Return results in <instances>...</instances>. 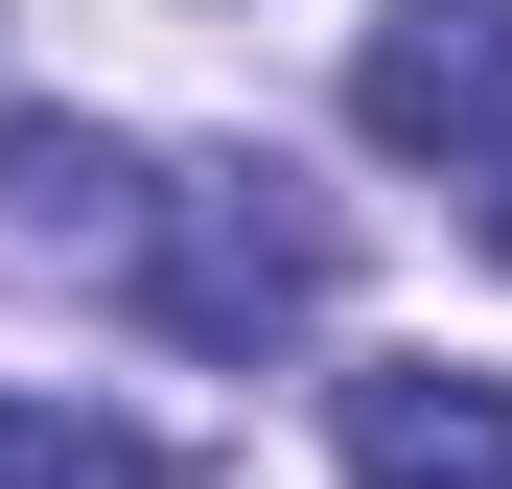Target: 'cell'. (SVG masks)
<instances>
[{
  "label": "cell",
  "mask_w": 512,
  "mask_h": 489,
  "mask_svg": "<svg viewBox=\"0 0 512 489\" xmlns=\"http://www.w3.org/2000/svg\"><path fill=\"white\" fill-rule=\"evenodd\" d=\"M326 257H350V233H326L303 163H163L140 233H117L140 326H163V350H233V373L280 350V326H326Z\"/></svg>",
  "instance_id": "6da1fadb"
},
{
  "label": "cell",
  "mask_w": 512,
  "mask_h": 489,
  "mask_svg": "<svg viewBox=\"0 0 512 489\" xmlns=\"http://www.w3.org/2000/svg\"><path fill=\"white\" fill-rule=\"evenodd\" d=\"M350 117L396 163H443V187H512V0H396L350 47Z\"/></svg>",
  "instance_id": "7a4b0ae2"
},
{
  "label": "cell",
  "mask_w": 512,
  "mask_h": 489,
  "mask_svg": "<svg viewBox=\"0 0 512 489\" xmlns=\"http://www.w3.org/2000/svg\"><path fill=\"white\" fill-rule=\"evenodd\" d=\"M326 466L350 489H512V373H443V350L326 373Z\"/></svg>",
  "instance_id": "3957f363"
},
{
  "label": "cell",
  "mask_w": 512,
  "mask_h": 489,
  "mask_svg": "<svg viewBox=\"0 0 512 489\" xmlns=\"http://www.w3.org/2000/svg\"><path fill=\"white\" fill-rule=\"evenodd\" d=\"M140 187H163L140 140H94V117H24V94H0V210H24V233H94V257H117V233H140Z\"/></svg>",
  "instance_id": "277c9868"
},
{
  "label": "cell",
  "mask_w": 512,
  "mask_h": 489,
  "mask_svg": "<svg viewBox=\"0 0 512 489\" xmlns=\"http://www.w3.org/2000/svg\"><path fill=\"white\" fill-rule=\"evenodd\" d=\"M0 489H140V443L70 420V396H0Z\"/></svg>",
  "instance_id": "5b68a950"
},
{
  "label": "cell",
  "mask_w": 512,
  "mask_h": 489,
  "mask_svg": "<svg viewBox=\"0 0 512 489\" xmlns=\"http://www.w3.org/2000/svg\"><path fill=\"white\" fill-rule=\"evenodd\" d=\"M489 257H512V187H489Z\"/></svg>",
  "instance_id": "8992f818"
}]
</instances>
